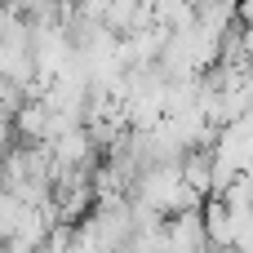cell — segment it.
I'll return each instance as SVG.
<instances>
[{"instance_id": "1", "label": "cell", "mask_w": 253, "mask_h": 253, "mask_svg": "<svg viewBox=\"0 0 253 253\" xmlns=\"http://www.w3.org/2000/svg\"><path fill=\"white\" fill-rule=\"evenodd\" d=\"M22 218H27V205H18V200H13L9 191H0V245L18 236Z\"/></svg>"}]
</instances>
